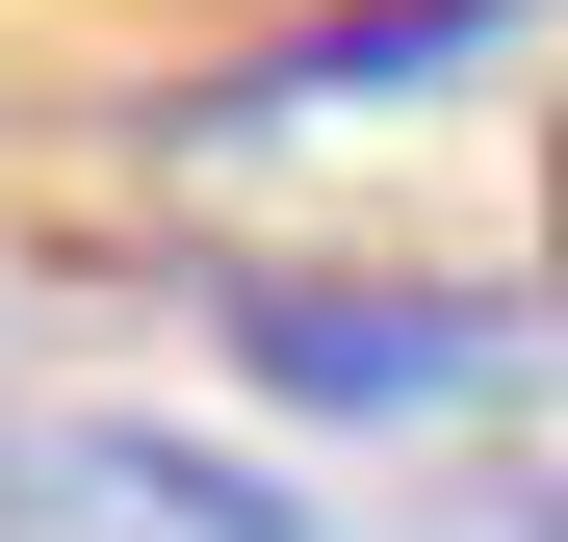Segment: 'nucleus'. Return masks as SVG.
I'll list each match as a JSON object with an SVG mask.
<instances>
[{
    "instance_id": "nucleus-1",
    "label": "nucleus",
    "mask_w": 568,
    "mask_h": 542,
    "mask_svg": "<svg viewBox=\"0 0 568 542\" xmlns=\"http://www.w3.org/2000/svg\"><path fill=\"white\" fill-rule=\"evenodd\" d=\"M0 542H311L258 466H207V439H130V413H27L0 439Z\"/></svg>"
},
{
    "instance_id": "nucleus-2",
    "label": "nucleus",
    "mask_w": 568,
    "mask_h": 542,
    "mask_svg": "<svg viewBox=\"0 0 568 542\" xmlns=\"http://www.w3.org/2000/svg\"><path fill=\"white\" fill-rule=\"evenodd\" d=\"M233 336H258L311 413H439V388H491V310H439V285H311V258H233Z\"/></svg>"
},
{
    "instance_id": "nucleus-3",
    "label": "nucleus",
    "mask_w": 568,
    "mask_h": 542,
    "mask_svg": "<svg viewBox=\"0 0 568 542\" xmlns=\"http://www.w3.org/2000/svg\"><path fill=\"white\" fill-rule=\"evenodd\" d=\"M517 542H568V491H517Z\"/></svg>"
}]
</instances>
